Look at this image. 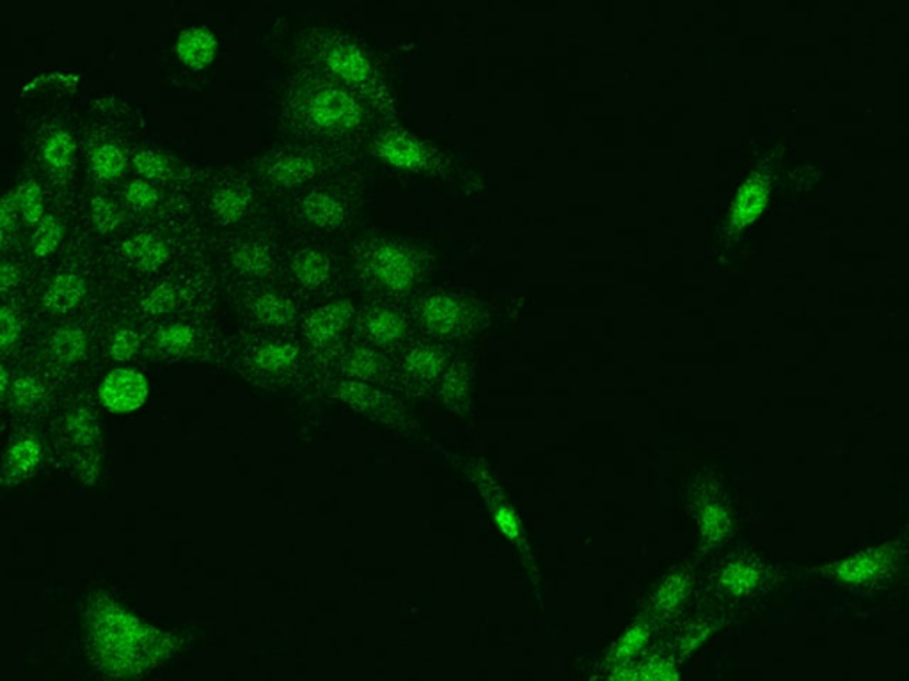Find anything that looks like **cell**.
<instances>
[{"label": "cell", "mask_w": 909, "mask_h": 681, "mask_svg": "<svg viewBox=\"0 0 909 681\" xmlns=\"http://www.w3.org/2000/svg\"><path fill=\"white\" fill-rule=\"evenodd\" d=\"M902 552L897 545H879V547L860 550L853 556L846 557L838 563L828 566V575L833 582L849 588H881L894 577Z\"/></svg>", "instance_id": "obj_1"}, {"label": "cell", "mask_w": 909, "mask_h": 681, "mask_svg": "<svg viewBox=\"0 0 909 681\" xmlns=\"http://www.w3.org/2000/svg\"><path fill=\"white\" fill-rule=\"evenodd\" d=\"M306 118L318 130L341 132L363 121V109L340 87H320L306 102Z\"/></svg>", "instance_id": "obj_2"}, {"label": "cell", "mask_w": 909, "mask_h": 681, "mask_svg": "<svg viewBox=\"0 0 909 681\" xmlns=\"http://www.w3.org/2000/svg\"><path fill=\"white\" fill-rule=\"evenodd\" d=\"M370 272L384 288L405 291L416 281L418 265L414 256L405 251L404 247L384 243L370 256Z\"/></svg>", "instance_id": "obj_3"}, {"label": "cell", "mask_w": 909, "mask_h": 681, "mask_svg": "<svg viewBox=\"0 0 909 681\" xmlns=\"http://www.w3.org/2000/svg\"><path fill=\"white\" fill-rule=\"evenodd\" d=\"M103 405L112 412H134L148 398V382L132 369H116L103 380L100 389Z\"/></svg>", "instance_id": "obj_4"}, {"label": "cell", "mask_w": 909, "mask_h": 681, "mask_svg": "<svg viewBox=\"0 0 909 681\" xmlns=\"http://www.w3.org/2000/svg\"><path fill=\"white\" fill-rule=\"evenodd\" d=\"M98 625H100L98 639L111 655L118 653L121 657L123 653H134L137 642L144 639V637L141 639L143 628L139 627V623L116 607L103 611L102 621Z\"/></svg>", "instance_id": "obj_5"}, {"label": "cell", "mask_w": 909, "mask_h": 681, "mask_svg": "<svg viewBox=\"0 0 909 681\" xmlns=\"http://www.w3.org/2000/svg\"><path fill=\"white\" fill-rule=\"evenodd\" d=\"M324 59L325 64L336 77H340L341 80L350 82V84H364L372 77L370 59L354 43H348V41L334 43L327 48Z\"/></svg>", "instance_id": "obj_6"}, {"label": "cell", "mask_w": 909, "mask_h": 681, "mask_svg": "<svg viewBox=\"0 0 909 681\" xmlns=\"http://www.w3.org/2000/svg\"><path fill=\"white\" fill-rule=\"evenodd\" d=\"M352 313L354 309L347 300L318 307L315 313L309 314L308 320L304 323V334L308 337L309 343L317 346L331 343L332 339L347 327Z\"/></svg>", "instance_id": "obj_7"}, {"label": "cell", "mask_w": 909, "mask_h": 681, "mask_svg": "<svg viewBox=\"0 0 909 681\" xmlns=\"http://www.w3.org/2000/svg\"><path fill=\"white\" fill-rule=\"evenodd\" d=\"M217 47L219 43L214 32L203 25H194L180 34L176 41V54L192 70H203L208 64L214 63Z\"/></svg>", "instance_id": "obj_8"}, {"label": "cell", "mask_w": 909, "mask_h": 681, "mask_svg": "<svg viewBox=\"0 0 909 681\" xmlns=\"http://www.w3.org/2000/svg\"><path fill=\"white\" fill-rule=\"evenodd\" d=\"M123 254L128 261L144 272H153L164 267L169 259V247L159 236L151 233H137L123 243Z\"/></svg>", "instance_id": "obj_9"}, {"label": "cell", "mask_w": 909, "mask_h": 681, "mask_svg": "<svg viewBox=\"0 0 909 681\" xmlns=\"http://www.w3.org/2000/svg\"><path fill=\"white\" fill-rule=\"evenodd\" d=\"M380 157L400 169H419L427 160L423 146L402 132L384 135L377 144Z\"/></svg>", "instance_id": "obj_10"}, {"label": "cell", "mask_w": 909, "mask_h": 681, "mask_svg": "<svg viewBox=\"0 0 909 681\" xmlns=\"http://www.w3.org/2000/svg\"><path fill=\"white\" fill-rule=\"evenodd\" d=\"M86 295V282L80 275L66 272L48 284L43 304L54 313H68L79 306Z\"/></svg>", "instance_id": "obj_11"}, {"label": "cell", "mask_w": 909, "mask_h": 681, "mask_svg": "<svg viewBox=\"0 0 909 681\" xmlns=\"http://www.w3.org/2000/svg\"><path fill=\"white\" fill-rule=\"evenodd\" d=\"M317 173V165L306 155H285L267 167V178L281 187H297L311 180Z\"/></svg>", "instance_id": "obj_12"}, {"label": "cell", "mask_w": 909, "mask_h": 681, "mask_svg": "<svg viewBox=\"0 0 909 681\" xmlns=\"http://www.w3.org/2000/svg\"><path fill=\"white\" fill-rule=\"evenodd\" d=\"M302 213L313 226L322 229H336L345 219V208L336 197L317 190L304 197Z\"/></svg>", "instance_id": "obj_13"}, {"label": "cell", "mask_w": 909, "mask_h": 681, "mask_svg": "<svg viewBox=\"0 0 909 681\" xmlns=\"http://www.w3.org/2000/svg\"><path fill=\"white\" fill-rule=\"evenodd\" d=\"M293 275L308 288H318L331 277V259L324 252L306 249L299 252L292 265Z\"/></svg>", "instance_id": "obj_14"}, {"label": "cell", "mask_w": 909, "mask_h": 681, "mask_svg": "<svg viewBox=\"0 0 909 681\" xmlns=\"http://www.w3.org/2000/svg\"><path fill=\"white\" fill-rule=\"evenodd\" d=\"M50 350L57 361L64 364H75L82 361L87 350V337L84 330L75 325H66L56 330L50 339Z\"/></svg>", "instance_id": "obj_15"}, {"label": "cell", "mask_w": 909, "mask_h": 681, "mask_svg": "<svg viewBox=\"0 0 909 681\" xmlns=\"http://www.w3.org/2000/svg\"><path fill=\"white\" fill-rule=\"evenodd\" d=\"M251 194L244 187H222L212 197V210L224 222H237L246 215Z\"/></svg>", "instance_id": "obj_16"}, {"label": "cell", "mask_w": 909, "mask_h": 681, "mask_svg": "<svg viewBox=\"0 0 909 681\" xmlns=\"http://www.w3.org/2000/svg\"><path fill=\"white\" fill-rule=\"evenodd\" d=\"M293 313L292 302L279 293H261L254 298L253 314L263 325L281 327L292 321Z\"/></svg>", "instance_id": "obj_17"}, {"label": "cell", "mask_w": 909, "mask_h": 681, "mask_svg": "<svg viewBox=\"0 0 909 681\" xmlns=\"http://www.w3.org/2000/svg\"><path fill=\"white\" fill-rule=\"evenodd\" d=\"M233 265L242 274L263 277L272 268V252L263 242H247L233 254Z\"/></svg>", "instance_id": "obj_18"}, {"label": "cell", "mask_w": 909, "mask_h": 681, "mask_svg": "<svg viewBox=\"0 0 909 681\" xmlns=\"http://www.w3.org/2000/svg\"><path fill=\"white\" fill-rule=\"evenodd\" d=\"M41 458L40 444L34 439L20 440L6 458V479L25 478Z\"/></svg>", "instance_id": "obj_19"}, {"label": "cell", "mask_w": 909, "mask_h": 681, "mask_svg": "<svg viewBox=\"0 0 909 681\" xmlns=\"http://www.w3.org/2000/svg\"><path fill=\"white\" fill-rule=\"evenodd\" d=\"M75 141L72 135L64 130L54 132L43 144V160L54 171H68L75 160Z\"/></svg>", "instance_id": "obj_20"}, {"label": "cell", "mask_w": 909, "mask_h": 681, "mask_svg": "<svg viewBox=\"0 0 909 681\" xmlns=\"http://www.w3.org/2000/svg\"><path fill=\"white\" fill-rule=\"evenodd\" d=\"M299 357V348L290 343H270V345L261 346L258 352L254 353V362L258 368L269 373H277L283 369L290 368L293 362Z\"/></svg>", "instance_id": "obj_21"}, {"label": "cell", "mask_w": 909, "mask_h": 681, "mask_svg": "<svg viewBox=\"0 0 909 681\" xmlns=\"http://www.w3.org/2000/svg\"><path fill=\"white\" fill-rule=\"evenodd\" d=\"M91 167L96 178L111 181L123 174L125 155L116 144H102L91 155Z\"/></svg>", "instance_id": "obj_22"}, {"label": "cell", "mask_w": 909, "mask_h": 681, "mask_svg": "<svg viewBox=\"0 0 909 681\" xmlns=\"http://www.w3.org/2000/svg\"><path fill=\"white\" fill-rule=\"evenodd\" d=\"M194 343V330L189 325L174 323L162 329L157 336V350L167 359L180 357Z\"/></svg>", "instance_id": "obj_23"}, {"label": "cell", "mask_w": 909, "mask_h": 681, "mask_svg": "<svg viewBox=\"0 0 909 681\" xmlns=\"http://www.w3.org/2000/svg\"><path fill=\"white\" fill-rule=\"evenodd\" d=\"M423 316L428 325L435 330H448L459 321V304L450 297H432L425 304Z\"/></svg>", "instance_id": "obj_24"}, {"label": "cell", "mask_w": 909, "mask_h": 681, "mask_svg": "<svg viewBox=\"0 0 909 681\" xmlns=\"http://www.w3.org/2000/svg\"><path fill=\"white\" fill-rule=\"evenodd\" d=\"M767 582L766 566L762 564L739 563L727 573V584L736 593H748L759 589Z\"/></svg>", "instance_id": "obj_25"}, {"label": "cell", "mask_w": 909, "mask_h": 681, "mask_svg": "<svg viewBox=\"0 0 909 681\" xmlns=\"http://www.w3.org/2000/svg\"><path fill=\"white\" fill-rule=\"evenodd\" d=\"M63 240V227L52 215L41 220L40 226L32 236V251L38 258H48L59 249Z\"/></svg>", "instance_id": "obj_26"}, {"label": "cell", "mask_w": 909, "mask_h": 681, "mask_svg": "<svg viewBox=\"0 0 909 681\" xmlns=\"http://www.w3.org/2000/svg\"><path fill=\"white\" fill-rule=\"evenodd\" d=\"M15 192L18 208L24 215V219L29 224H40L41 220L45 219L43 217L45 204H43V194H41L40 185L34 180H27L16 188Z\"/></svg>", "instance_id": "obj_27"}, {"label": "cell", "mask_w": 909, "mask_h": 681, "mask_svg": "<svg viewBox=\"0 0 909 681\" xmlns=\"http://www.w3.org/2000/svg\"><path fill=\"white\" fill-rule=\"evenodd\" d=\"M368 332L379 343H391L404 334V320L395 311L382 309L368 320Z\"/></svg>", "instance_id": "obj_28"}, {"label": "cell", "mask_w": 909, "mask_h": 681, "mask_svg": "<svg viewBox=\"0 0 909 681\" xmlns=\"http://www.w3.org/2000/svg\"><path fill=\"white\" fill-rule=\"evenodd\" d=\"M178 300H180L178 288L171 282H162L153 290L148 291V295L141 302V307H143L144 313L151 314V316H162V314L171 313L178 304Z\"/></svg>", "instance_id": "obj_29"}, {"label": "cell", "mask_w": 909, "mask_h": 681, "mask_svg": "<svg viewBox=\"0 0 909 681\" xmlns=\"http://www.w3.org/2000/svg\"><path fill=\"white\" fill-rule=\"evenodd\" d=\"M43 394H45V389L36 378L20 376V378L13 380L11 391H9L6 400L11 398V403L18 408H31L43 398Z\"/></svg>", "instance_id": "obj_30"}, {"label": "cell", "mask_w": 909, "mask_h": 681, "mask_svg": "<svg viewBox=\"0 0 909 681\" xmlns=\"http://www.w3.org/2000/svg\"><path fill=\"white\" fill-rule=\"evenodd\" d=\"M134 165L137 173L143 174L144 178H150V180H166L171 176V164L157 151L146 149V151L137 153L134 157Z\"/></svg>", "instance_id": "obj_31"}, {"label": "cell", "mask_w": 909, "mask_h": 681, "mask_svg": "<svg viewBox=\"0 0 909 681\" xmlns=\"http://www.w3.org/2000/svg\"><path fill=\"white\" fill-rule=\"evenodd\" d=\"M91 217L95 222L96 229L100 233H112L118 229L123 215L118 210L116 204L107 201L105 197L95 196L91 201Z\"/></svg>", "instance_id": "obj_32"}, {"label": "cell", "mask_w": 909, "mask_h": 681, "mask_svg": "<svg viewBox=\"0 0 909 681\" xmlns=\"http://www.w3.org/2000/svg\"><path fill=\"white\" fill-rule=\"evenodd\" d=\"M762 201H764V194H762V188L759 185L744 187L743 192L739 194V199H737L734 220L739 222V224L750 222L762 208Z\"/></svg>", "instance_id": "obj_33"}, {"label": "cell", "mask_w": 909, "mask_h": 681, "mask_svg": "<svg viewBox=\"0 0 909 681\" xmlns=\"http://www.w3.org/2000/svg\"><path fill=\"white\" fill-rule=\"evenodd\" d=\"M139 343H141V339L134 329H130V327L119 329L112 336L111 355L116 361H128L139 350Z\"/></svg>", "instance_id": "obj_34"}, {"label": "cell", "mask_w": 909, "mask_h": 681, "mask_svg": "<svg viewBox=\"0 0 909 681\" xmlns=\"http://www.w3.org/2000/svg\"><path fill=\"white\" fill-rule=\"evenodd\" d=\"M125 197H127L128 204L134 206L135 210H148L159 201V192L150 183L135 180L125 190Z\"/></svg>", "instance_id": "obj_35"}, {"label": "cell", "mask_w": 909, "mask_h": 681, "mask_svg": "<svg viewBox=\"0 0 909 681\" xmlns=\"http://www.w3.org/2000/svg\"><path fill=\"white\" fill-rule=\"evenodd\" d=\"M18 210L20 208H18V201H16V192L11 190L4 196L2 206H0V229H2L4 242H8L9 236L15 233Z\"/></svg>", "instance_id": "obj_36"}, {"label": "cell", "mask_w": 909, "mask_h": 681, "mask_svg": "<svg viewBox=\"0 0 909 681\" xmlns=\"http://www.w3.org/2000/svg\"><path fill=\"white\" fill-rule=\"evenodd\" d=\"M0 325H2V350H8L9 346L15 345L16 339L20 336V330H22V323H20V318L18 314L11 309V307L4 306L2 307V313H0Z\"/></svg>", "instance_id": "obj_37"}, {"label": "cell", "mask_w": 909, "mask_h": 681, "mask_svg": "<svg viewBox=\"0 0 909 681\" xmlns=\"http://www.w3.org/2000/svg\"><path fill=\"white\" fill-rule=\"evenodd\" d=\"M348 373L357 376H372L379 369V361L368 350H357L350 353L347 359Z\"/></svg>", "instance_id": "obj_38"}, {"label": "cell", "mask_w": 909, "mask_h": 681, "mask_svg": "<svg viewBox=\"0 0 909 681\" xmlns=\"http://www.w3.org/2000/svg\"><path fill=\"white\" fill-rule=\"evenodd\" d=\"M18 281H20L18 268H16L13 263L4 261V263H2V281H0V288H2V293H8L9 290L16 288Z\"/></svg>", "instance_id": "obj_39"}]
</instances>
